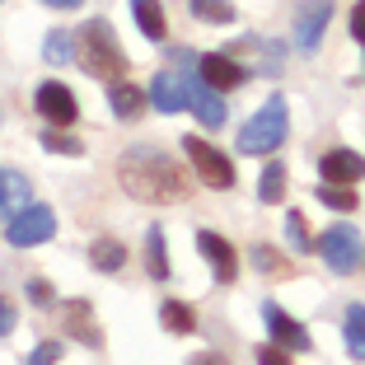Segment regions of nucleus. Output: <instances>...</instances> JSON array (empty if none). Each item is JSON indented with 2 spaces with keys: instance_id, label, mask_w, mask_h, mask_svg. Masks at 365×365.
I'll return each instance as SVG.
<instances>
[{
  "instance_id": "obj_16",
  "label": "nucleus",
  "mask_w": 365,
  "mask_h": 365,
  "mask_svg": "<svg viewBox=\"0 0 365 365\" xmlns=\"http://www.w3.org/2000/svg\"><path fill=\"white\" fill-rule=\"evenodd\" d=\"M145 98H150V94H140L131 80H113V85H108V103H113V113H118L122 122L136 118L140 108H145Z\"/></svg>"
},
{
  "instance_id": "obj_9",
  "label": "nucleus",
  "mask_w": 365,
  "mask_h": 365,
  "mask_svg": "<svg viewBox=\"0 0 365 365\" xmlns=\"http://www.w3.org/2000/svg\"><path fill=\"white\" fill-rule=\"evenodd\" d=\"M33 103H38V113H43L47 122H56V127H71V122L80 118L76 108V94L66 85H56V80H47V85H38V94H33Z\"/></svg>"
},
{
  "instance_id": "obj_21",
  "label": "nucleus",
  "mask_w": 365,
  "mask_h": 365,
  "mask_svg": "<svg viewBox=\"0 0 365 365\" xmlns=\"http://www.w3.org/2000/svg\"><path fill=\"white\" fill-rule=\"evenodd\" d=\"M342 333H346V351L356 361H365V304H351L342 319Z\"/></svg>"
},
{
  "instance_id": "obj_30",
  "label": "nucleus",
  "mask_w": 365,
  "mask_h": 365,
  "mask_svg": "<svg viewBox=\"0 0 365 365\" xmlns=\"http://www.w3.org/2000/svg\"><path fill=\"white\" fill-rule=\"evenodd\" d=\"M61 351H66L61 342H43V346H38V351L29 356V365H52V361H61Z\"/></svg>"
},
{
  "instance_id": "obj_20",
  "label": "nucleus",
  "mask_w": 365,
  "mask_h": 365,
  "mask_svg": "<svg viewBox=\"0 0 365 365\" xmlns=\"http://www.w3.org/2000/svg\"><path fill=\"white\" fill-rule=\"evenodd\" d=\"M145 267L155 281H169V253H164V230L150 225L145 230Z\"/></svg>"
},
{
  "instance_id": "obj_25",
  "label": "nucleus",
  "mask_w": 365,
  "mask_h": 365,
  "mask_svg": "<svg viewBox=\"0 0 365 365\" xmlns=\"http://www.w3.org/2000/svg\"><path fill=\"white\" fill-rule=\"evenodd\" d=\"M192 14L206 24H235V5L230 0H192Z\"/></svg>"
},
{
  "instance_id": "obj_22",
  "label": "nucleus",
  "mask_w": 365,
  "mask_h": 365,
  "mask_svg": "<svg viewBox=\"0 0 365 365\" xmlns=\"http://www.w3.org/2000/svg\"><path fill=\"white\" fill-rule=\"evenodd\" d=\"M319 202L333 206V211H356V182H319Z\"/></svg>"
},
{
  "instance_id": "obj_11",
  "label": "nucleus",
  "mask_w": 365,
  "mask_h": 365,
  "mask_svg": "<svg viewBox=\"0 0 365 365\" xmlns=\"http://www.w3.org/2000/svg\"><path fill=\"white\" fill-rule=\"evenodd\" d=\"M182 80H187V98H192V113H197V118H202L211 131L225 127V98H220V89H211L202 76H197V80L182 76Z\"/></svg>"
},
{
  "instance_id": "obj_34",
  "label": "nucleus",
  "mask_w": 365,
  "mask_h": 365,
  "mask_svg": "<svg viewBox=\"0 0 365 365\" xmlns=\"http://www.w3.org/2000/svg\"><path fill=\"white\" fill-rule=\"evenodd\" d=\"M10 328H14V309H10V304H5V300H0V337L10 333Z\"/></svg>"
},
{
  "instance_id": "obj_17",
  "label": "nucleus",
  "mask_w": 365,
  "mask_h": 365,
  "mask_svg": "<svg viewBox=\"0 0 365 365\" xmlns=\"http://www.w3.org/2000/svg\"><path fill=\"white\" fill-rule=\"evenodd\" d=\"M24 197H29V178L14 169H0V220L14 211V206H24Z\"/></svg>"
},
{
  "instance_id": "obj_12",
  "label": "nucleus",
  "mask_w": 365,
  "mask_h": 365,
  "mask_svg": "<svg viewBox=\"0 0 365 365\" xmlns=\"http://www.w3.org/2000/svg\"><path fill=\"white\" fill-rule=\"evenodd\" d=\"M262 323H267V333H272V342H281V346H290V351H304L309 346V333H304L300 323L290 319L281 304H262Z\"/></svg>"
},
{
  "instance_id": "obj_3",
  "label": "nucleus",
  "mask_w": 365,
  "mask_h": 365,
  "mask_svg": "<svg viewBox=\"0 0 365 365\" xmlns=\"http://www.w3.org/2000/svg\"><path fill=\"white\" fill-rule=\"evenodd\" d=\"M286 98L281 94H272L267 103L253 113V118L244 122V131H239V150L244 155H267V150H277L281 140H286Z\"/></svg>"
},
{
  "instance_id": "obj_19",
  "label": "nucleus",
  "mask_w": 365,
  "mask_h": 365,
  "mask_svg": "<svg viewBox=\"0 0 365 365\" xmlns=\"http://www.w3.org/2000/svg\"><path fill=\"white\" fill-rule=\"evenodd\" d=\"M160 323L169 328V333L187 337V333L197 328V314H192V304H182V300H164V304H160Z\"/></svg>"
},
{
  "instance_id": "obj_27",
  "label": "nucleus",
  "mask_w": 365,
  "mask_h": 365,
  "mask_svg": "<svg viewBox=\"0 0 365 365\" xmlns=\"http://www.w3.org/2000/svg\"><path fill=\"white\" fill-rule=\"evenodd\" d=\"M253 262H258V272H262V277H290V262L281 258L277 248H267V244H258V248H253Z\"/></svg>"
},
{
  "instance_id": "obj_2",
  "label": "nucleus",
  "mask_w": 365,
  "mask_h": 365,
  "mask_svg": "<svg viewBox=\"0 0 365 365\" xmlns=\"http://www.w3.org/2000/svg\"><path fill=\"white\" fill-rule=\"evenodd\" d=\"M80 43H85V71L94 80H127V52L118 47V33H113V24L108 19H89L85 29H80Z\"/></svg>"
},
{
  "instance_id": "obj_32",
  "label": "nucleus",
  "mask_w": 365,
  "mask_h": 365,
  "mask_svg": "<svg viewBox=\"0 0 365 365\" xmlns=\"http://www.w3.org/2000/svg\"><path fill=\"white\" fill-rule=\"evenodd\" d=\"M351 33L365 43V0H356V10H351Z\"/></svg>"
},
{
  "instance_id": "obj_10",
  "label": "nucleus",
  "mask_w": 365,
  "mask_h": 365,
  "mask_svg": "<svg viewBox=\"0 0 365 365\" xmlns=\"http://www.w3.org/2000/svg\"><path fill=\"white\" fill-rule=\"evenodd\" d=\"M197 76H202L211 89H235V85L248 80V66H239L235 52H211V56L197 61Z\"/></svg>"
},
{
  "instance_id": "obj_14",
  "label": "nucleus",
  "mask_w": 365,
  "mask_h": 365,
  "mask_svg": "<svg viewBox=\"0 0 365 365\" xmlns=\"http://www.w3.org/2000/svg\"><path fill=\"white\" fill-rule=\"evenodd\" d=\"M319 178L323 182H361L365 178V160L356 150H328L319 160Z\"/></svg>"
},
{
  "instance_id": "obj_5",
  "label": "nucleus",
  "mask_w": 365,
  "mask_h": 365,
  "mask_svg": "<svg viewBox=\"0 0 365 365\" xmlns=\"http://www.w3.org/2000/svg\"><path fill=\"white\" fill-rule=\"evenodd\" d=\"M182 150H187V160L197 164V173H202L206 187H235V164L215 150V145H206L202 136H187V140H182Z\"/></svg>"
},
{
  "instance_id": "obj_23",
  "label": "nucleus",
  "mask_w": 365,
  "mask_h": 365,
  "mask_svg": "<svg viewBox=\"0 0 365 365\" xmlns=\"http://www.w3.org/2000/svg\"><path fill=\"white\" fill-rule=\"evenodd\" d=\"M122 262H127V248L118 239H94V267L98 272H122Z\"/></svg>"
},
{
  "instance_id": "obj_15",
  "label": "nucleus",
  "mask_w": 365,
  "mask_h": 365,
  "mask_svg": "<svg viewBox=\"0 0 365 365\" xmlns=\"http://www.w3.org/2000/svg\"><path fill=\"white\" fill-rule=\"evenodd\" d=\"M89 314H94V309H89L85 300H71L61 309V319H66V333H71V337H80L85 346H98V342H103V333H98V323L89 319Z\"/></svg>"
},
{
  "instance_id": "obj_18",
  "label": "nucleus",
  "mask_w": 365,
  "mask_h": 365,
  "mask_svg": "<svg viewBox=\"0 0 365 365\" xmlns=\"http://www.w3.org/2000/svg\"><path fill=\"white\" fill-rule=\"evenodd\" d=\"M131 14H136L140 33H145L150 43H164V10H160V0H131Z\"/></svg>"
},
{
  "instance_id": "obj_8",
  "label": "nucleus",
  "mask_w": 365,
  "mask_h": 365,
  "mask_svg": "<svg viewBox=\"0 0 365 365\" xmlns=\"http://www.w3.org/2000/svg\"><path fill=\"white\" fill-rule=\"evenodd\" d=\"M328 19H333V0H304V5H300V19H295V47H300L304 56L319 52V38H323V29H328Z\"/></svg>"
},
{
  "instance_id": "obj_13",
  "label": "nucleus",
  "mask_w": 365,
  "mask_h": 365,
  "mask_svg": "<svg viewBox=\"0 0 365 365\" xmlns=\"http://www.w3.org/2000/svg\"><path fill=\"white\" fill-rule=\"evenodd\" d=\"M150 103L160 108V113H178V108H187L192 98H187V80L178 76V71H160V76L150 80Z\"/></svg>"
},
{
  "instance_id": "obj_24",
  "label": "nucleus",
  "mask_w": 365,
  "mask_h": 365,
  "mask_svg": "<svg viewBox=\"0 0 365 365\" xmlns=\"http://www.w3.org/2000/svg\"><path fill=\"white\" fill-rule=\"evenodd\" d=\"M258 197L267 206H277L281 197H286V169H281V164H267V173H262V182H258Z\"/></svg>"
},
{
  "instance_id": "obj_4",
  "label": "nucleus",
  "mask_w": 365,
  "mask_h": 365,
  "mask_svg": "<svg viewBox=\"0 0 365 365\" xmlns=\"http://www.w3.org/2000/svg\"><path fill=\"white\" fill-rule=\"evenodd\" d=\"M52 235H56V215H52V206H43V202L19 206V215H14L10 230H5V239H10L14 248H38Z\"/></svg>"
},
{
  "instance_id": "obj_28",
  "label": "nucleus",
  "mask_w": 365,
  "mask_h": 365,
  "mask_svg": "<svg viewBox=\"0 0 365 365\" xmlns=\"http://www.w3.org/2000/svg\"><path fill=\"white\" fill-rule=\"evenodd\" d=\"M43 56H47L52 66H66L71 56H76V52H71V33H47V47H43Z\"/></svg>"
},
{
  "instance_id": "obj_35",
  "label": "nucleus",
  "mask_w": 365,
  "mask_h": 365,
  "mask_svg": "<svg viewBox=\"0 0 365 365\" xmlns=\"http://www.w3.org/2000/svg\"><path fill=\"white\" fill-rule=\"evenodd\" d=\"M43 5H52V10H80L85 0H43Z\"/></svg>"
},
{
  "instance_id": "obj_26",
  "label": "nucleus",
  "mask_w": 365,
  "mask_h": 365,
  "mask_svg": "<svg viewBox=\"0 0 365 365\" xmlns=\"http://www.w3.org/2000/svg\"><path fill=\"white\" fill-rule=\"evenodd\" d=\"M286 235H290V248H295V253H314V235H309L300 211H286Z\"/></svg>"
},
{
  "instance_id": "obj_33",
  "label": "nucleus",
  "mask_w": 365,
  "mask_h": 365,
  "mask_svg": "<svg viewBox=\"0 0 365 365\" xmlns=\"http://www.w3.org/2000/svg\"><path fill=\"white\" fill-rule=\"evenodd\" d=\"M29 295L38 304H52V286H47V281H29Z\"/></svg>"
},
{
  "instance_id": "obj_1",
  "label": "nucleus",
  "mask_w": 365,
  "mask_h": 365,
  "mask_svg": "<svg viewBox=\"0 0 365 365\" xmlns=\"http://www.w3.org/2000/svg\"><path fill=\"white\" fill-rule=\"evenodd\" d=\"M118 182L140 202H182L187 197V173L169 160V155L136 145L118 160Z\"/></svg>"
},
{
  "instance_id": "obj_31",
  "label": "nucleus",
  "mask_w": 365,
  "mask_h": 365,
  "mask_svg": "<svg viewBox=\"0 0 365 365\" xmlns=\"http://www.w3.org/2000/svg\"><path fill=\"white\" fill-rule=\"evenodd\" d=\"M258 365H290V351H281V342H272L258 351Z\"/></svg>"
},
{
  "instance_id": "obj_29",
  "label": "nucleus",
  "mask_w": 365,
  "mask_h": 365,
  "mask_svg": "<svg viewBox=\"0 0 365 365\" xmlns=\"http://www.w3.org/2000/svg\"><path fill=\"white\" fill-rule=\"evenodd\" d=\"M43 150H61V155H80L85 145H80L76 136H66V131H43Z\"/></svg>"
},
{
  "instance_id": "obj_36",
  "label": "nucleus",
  "mask_w": 365,
  "mask_h": 365,
  "mask_svg": "<svg viewBox=\"0 0 365 365\" xmlns=\"http://www.w3.org/2000/svg\"><path fill=\"white\" fill-rule=\"evenodd\" d=\"M187 365H230V361H225V356H192Z\"/></svg>"
},
{
  "instance_id": "obj_6",
  "label": "nucleus",
  "mask_w": 365,
  "mask_h": 365,
  "mask_svg": "<svg viewBox=\"0 0 365 365\" xmlns=\"http://www.w3.org/2000/svg\"><path fill=\"white\" fill-rule=\"evenodd\" d=\"M319 253L328 258V267H333V272H356V262L365 258L361 235H356L351 225H333V230H323V239H319Z\"/></svg>"
},
{
  "instance_id": "obj_7",
  "label": "nucleus",
  "mask_w": 365,
  "mask_h": 365,
  "mask_svg": "<svg viewBox=\"0 0 365 365\" xmlns=\"http://www.w3.org/2000/svg\"><path fill=\"white\" fill-rule=\"evenodd\" d=\"M197 253L211 262V272H215V281H220V286H230V281L239 277V253H235V244H230V239H220L215 230H197Z\"/></svg>"
}]
</instances>
